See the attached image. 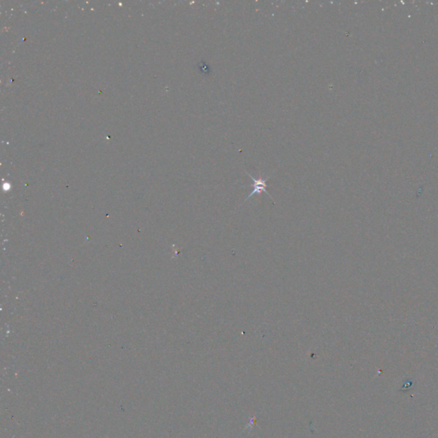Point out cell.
Segmentation results:
<instances>
[{
  "instance_id": "6da1fadb",
  "label": "cell",
  "mask_w": 438,
  "mask_h": 438,
  "mask_svg": "<svg viewBox=\"0 0 438 438\" xmlns=\"http://www.w3.org/2000/svg\"><path fill=\"white\" fill-rule=\"evenodd\" d=\"M246 173H247V176H248V177H249L250 178H251V179L253 181V190H252V193H251V194H250V195L247 196V199L244 200L243 203H245V202H247V200H249L250 198L252 197L253 195H259V194H261V193H263V192H264V193H265V194H266V195H268V196H269V197H270V199L273 200V202L275 203V201H274V200H273V198L271 197V195H270V194H269V193H268L266 190V182L267 181H268V179H269V178H270V177H271V176H272V175H270V176L265 177V178H261V177H260V178H257V179H256V178H254V177H252V175H250L248 172H246ZM242 204H241V205H242Z\"/></svg>"
}]
</instances>
